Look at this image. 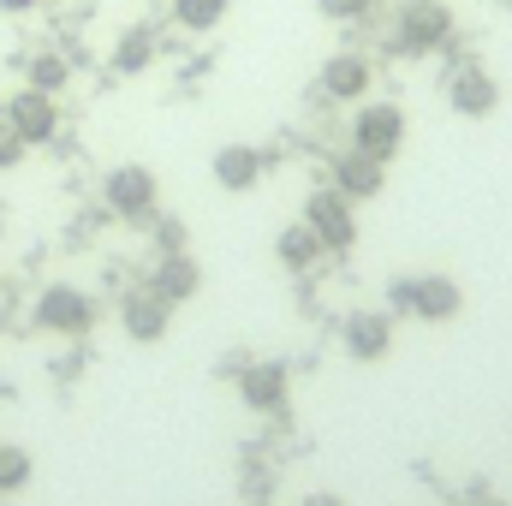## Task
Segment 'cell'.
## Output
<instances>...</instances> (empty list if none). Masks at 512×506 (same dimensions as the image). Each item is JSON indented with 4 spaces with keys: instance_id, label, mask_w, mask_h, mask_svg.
<instances>
[{
    "instance_id": "6da1fadb",
    "label": "cell",
    "mask_w": 512,
    "mask_h": 506,
    "mask_svg": "<svg viewBox=\"0 0 512 506\" xmlns=\"http://www.w3.org/2000/svg\"><path fill=\"white\" fill-rule=\"evenodd\" d=\"M387 310H405V316L441 328V322H453V316L465 310V292H459L453 274H399V280L387 286Z\"/></svg>"
},
{
    "instance_id": "7a4b0ae2",
    "label": "cell",
    "mask_w": 512,
    "mask_h": 506,
    "mask_svg": "<svg viewBox=\"0 0 512 506\" xmlns=\"http://www.w3.org/2000/svg\"><path fill=\"white\" fill-rule=\"evenodd\" d=\"M30 322H36L42 334L84 340V334L96 328V298H90L84 286H66V280H54V286H42V292H36V304H30Z\"/></svg>"
},
{
    "instance_id": "3957f363",
    "label": "cell",
    "mask_w": 512,
    "mask_h": 506,
    "mask_svg": "<svg viewBox=\"0 0 512 506\" xmlns=\"http://www.w3.org/2000/svg\"><path fill=\"white\" fill-rule=\"evenodd\" d=\"M453 42V6L447 0H405L393 12V54H435Z\"/></svg>"
},
{
    "instance_id": "277c9868",
    "label": "cell",
    "mask_w": 512,
    "mask_h": 506,
    "mask_svg": "<svg viewBox=\"0 0 512 506\" xmlns=\"http://www.w3.org/2000/svg\"><path fill=\"white\" fill-rule=\"evenodd\" d=\"M102 203H108L120 221H149L155 203H161V179H155L149 167L126 161V167H114V173L102 179Z\"/></svg>"
},
{
    "instance_id": "5b68a950",
    "label": "cell",
    "mask_w": 512,
    "mask_h": 506,
    "mask_svg": "<svg viewBox=\"0 0 512 506\" xmlns=\"http://www.w3.org/2000/svg\"><path fill=\"white\" fill-rule=\"evenodd\" d=\"M304 227L322 239V251H352V239H358V215H352V197H340L334 185L310 191V203H304Z\"/></svg>"
},
{
    "instance_id": "8992f818",
    "label": "cell",
    "mask_w": 512,
    "mask_h": 506,
    "mask_svg": "<svg viewBox=\"0 0 512 506\" xmlns=\"http://www.w3.org/2000/svg\"><path fill=\"white\" fill-rule=\"evenodd\" d=\"M399 143H405V108H393V102H364V108L352 114V149H364V155H376V161H393Z\"/></svg>"
},
{
    "instance_id": "52a82bcc",
    "label": "cell",
    "mask_w": 512,
    "mask_h": 506,
    "mask_svg": "<svg viewBox=\"0 0 512 506\" xmlns=\"http://www.w3.org/2000/svg\"><path fill=\"white\" fill-rule=\"evenodd\" d=\"M0 120L18 131L30 149H36V143H54V137H60V102H54L48 90H30V84H24V90L6 102V114H0Z\"/></svg>"
},
{
    "instance_id": "ba28073f",
    "label": "cell",
    "mask_w": 512,
    "mask_h": 506,
    "mask_svg": "<svg viewBox=\"0 0 512 506\" xmlns=\"http://www.w3.org/2000/svg\"><path fill=\"white\" fill-rule=\"evenodd\" d=\"M340 346H346L352 364H382L393 352V316L387 310H352L340 322Z\"/></svg>"
},
{
    "instance_id": "9c48e42d",
    "label": "cell",
    "mask_w": 512,
    "mask_h": 506,
    "mask_svg": "<svg viewBox=\"0 0 512 506\" xmlns=\"http://www.w3.org/2000/svg\"><path fill=\"white\" fill-rule=\"evenodd\" d=\"M328 185H334L340 197L364 203V197H376V191L387 185V161L364 155V149H340V155L328 161Z\"/></svg>"
},
{
    "instance_id": "30bf717a",
    "label": "cell",
    "mask_w": 512,
    "mask_h": 506,
    "mask_svg": "<svg viewBox=\"0 0 512 506\" xmlns=\"http://www.w3.org/2000/svg\"><path fill=\"white\" fill-rule=\"evenodd\" d=\"M370 84H376V60H370V54L340 48V54H328V60H322V90H328L334 102H364V96H370Z\"/></svg>"
},
{
    "instance_id": "8fae6325",
    "label": "cell",
    "mask_w": 512,
    "mask_h": 506,
    "mask_svg": "<svg viewBox=\"0 0 512 506\" xmlns=\"http://www.w3.org/2000/svg\"><path fill=\"white\" fill-rule=\"evenodd\" d=\"M447 102H453L459 120H489V114L501 108V84H495L483 66H459V72L447 78Z\"/></svg>"
},
{
    "instance_id": "7c38bea8",
    "label": "cell",
    "mask_w": 512,
    "mask_h": 506,
    "mask_svg": "<svg viewBox=\"0 0 512 506\" xmlns=\"http://www.w3.org/2000/svg\"><path fill=\"white\" fill-rule=\"evenodd\" d=\"M167 322H173V304H167L155 286H137V292H126V304H120V328H126L137 346H155V340L167 334Z\"/></svg>"
},
{
    "instance_id": "4fadbf2b",
    "label": "cell",
    "mask_w": 512,
    "mask_h": 506,
    "mask_svg": "<svg viewBox=\"0 0 512 506\" xmlns=\"http://www.w3.org/2000/svg\"><path fill=\"white\" fill-rule=\"evenodd\" d=\"M239 399H245L251 411H286V399H292V376H286V364H280V358L245 364V370H239Z\"/></svg>"
},
{
    "instance_id": "5bb4252c",
    "label": "cell",
    "mask_w": 512,
    "mask_h": 506,
    "mask_svg": "<svg viewBox=\"0 0 512 506\" xmlns=\"http://www.w3.org/2000/svg\"><path fill=\"white\" fill-rule=\"evenodd\" d=\"M209 173H215L221 191H256L262 185V149H251V143H221Z\"/></svg>"
},
{
    "instance_id": "9a60e30c",
    "label": "cell",
    "mask_w": 512,
    "mask_h": 506,
    "mask_svg": "<svg viewBox=\"0 0 512 506\" xmlns=\"http://www.w3.org/2000/svg\"><path fill=\"white\" fill-rule=\"evenodd\" d=\"M167 304H185V298H197L203 292V268H197V256L191 251H173L161 256V268H155V280H149Z\"/></svg>"
},
{
    "instance_id": "2e32d148",
    "label": "cell",
    "mask_w": 512,
    "mask_h": 506,
    "mask_svg": "<svg viewBox=\"0 0 512 506\" xmlns=\"http://www.w3.org/2000/svg\"><path fill=\"white\" fill-rule=\"evenodd\" d=\"M149 66H155V30H149V24L120 30V42H114V72H120V78H137V72H149Z\"/></svg>"
},
{
    "instance_id": "e0dca14e",
    "label": "cell",
    "mask_w": 512,
    "mask_h": 506,
    "mask_svg": "<svg viewBox=\"0 0 512 506\" xmlns=\"http://www.w3.org/2000/svg\"><path fill=\"white\" fill-rule=\"evenodd\" d=\"M274 256H280L292 274H304V268H316V262H322L328 251H322V239H316L304 221H292V227H280V239H274Z\"/></svg>"
},
{
    "instance_id": "ac0fdd59",
    "label": "cell",
    "mask_w": 512,
    "mask_h": 506,
    "mask_svg": "<svg viewBox=\"0 0 512 506\" xmlns=\"http://www.w3.org/2000/svg\"><path fill=\"white\" fill-rule=\"evenodd\" d=\"M24 84H30V90H48V96H60V90L72 84V60H66V54H54V48H42V54H30V60H24Z\"/></svg>"
},
{
    "instance_id": "d6986e66",
    "label": "cell",
    "mask_w": 512,
    "mask_h": 506,
    "mask_svg": "<svg viewBox=\"0 0 512 506\" xmlns=\"http://www.w3.org/2000/svg\"><path fill=\"white\" fill-rule=\"evenodd\" d=\"M30 477H36V459L24 453V447H0V495H18V489H30Z\"/></svg>"
},
{
    "instance_id": "ffe728a7",
    "label": "cell",
    "mask_w": 512,
    "mask_h": 506,
    "mask_svg": "<svg viewBox=\"0 0 512 506\" xmlns=\"http://www.w3.org/2000/svg\"><path fill=\"white\" fill-rule=\"evenodd\" d=\"M227 6H233V0H173V18H179L185 30H215V24L227 18Z\"/></svg>"
},
{
    "instance_id": "44dd1931",
    "label": "cell",
    "mask_w": 512,
    "mask_h": 506,
    "mask_svg": "<svg viewBox=\"0 0 512 506\" xmlns=\"http://www.w3.org/2000/svg\"><path fill=\"white\" fill-rule=\"evenodd\" d=\"M376 6H382V0H316V12L334 18V24H364Z\"/></svg>"
},
{
    "instance_id": "7402d4cb",
    "label": "cell",
    "mask_w": 512,
    "mask_h": 506,
    "mask_svg": "<svg viewBox=\"0 0 512 506\" xmlns=\"http://www.w3.org/2000/svg\"><path fill=\"white\" fill-rule=\"evenodd\" d=\"M24 149H30V143H24L18 131L0 120V167H18V161H24Z\"/></svg>"
},
{
    "instance_id": "603a6c76",
    "label": "cell",
    "mask_w": 512,
    "mask_h": 506,
    "mask_svg": "<svg viewBox=\"0 0 512 506\" xmlns=\"http://www.w3.org/2000/svg\"><path fill=\"white\" fill-rule=\"evenodd\" d=\"M155 245H161V256L185 251V227H179V221H161V227H155Z\"/></svg>"
},
{
    "instance_id": "cb8c5ba5",
    "label": "cell",
    "mask_w": 512,
    "mask_h": 506,
    "mask_svg": "<svg viewBox=\"0 0 512 506\" xmlns=\"http://www.w3.org/2000/svg\"><path fill=\"white\" fill-rule=\"evenodd\" d=\"M36 6H42V0H0V12H12V18H18V12H36Z\"/></svg>"
},
{
    "instance_id": "d4e9b609",
    "label": "cell",
    "mask_w": 512,
    "mask_h": 506,
    "mask_svg": "<svg viewBox=\"0 0 512 506\" xmlns=\"http://www.w3.org/2000/svg\"><path fill=\"white\" fill-rule=\"evenodd\" d=\"M304 506H346V501H340V495H310Z\"/></svg>"
},
{
    "instance_id": "484cf974",
    "label": "cell",
    "mask_w": 512,
    "mask_h": 506,
    "mask_svg": "<svg viewBox=\"0 0 512 506\" xmlns=\"http://www.w3.org/2000/svg\"><path fill=\"white\" fill-rule=\"evenodd\" d=\"M0 334H6V310H0Z\"/></svg>"
}]
</instances>
